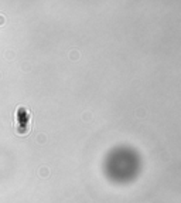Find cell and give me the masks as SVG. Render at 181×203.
<instances>
[{"mask_svg": "<svg viewBox=\"0 0 181 203\" xmlns=\"http://www.w3.org/2000/svg\"><path fill=\"white\" fill-rule=\"evenodd\" d=\"M38 175H40V178L47 179V178L50 176V170H48V168H47V166H41V168L38 169Z\"/></svg>", "mask_w": 181, "mask_h": 203, "instance_id": "obj_1", "label": "cell"}, {"mask_svg": "<svg viewBox=\"0 0 181 203\" xmlns=\"http://www.w3.org/2000/svg\"><path fill=\"white\" fill-rule=\"evenodd\" d=\"M78 51H72V54H71V58H77V57H79V54H77Z\"/></svg>", "mask_w": 181, "mask_h": 203, "instance_id": "obj_2", "label": "cell"}, {"mask_svg": "<svg viewBox=\"0 0 181 203\" xmlns=\"http://www.w3.org/2000/svg\"><path fill=\"white\" fill-rule=\"evenodd\" d=\"M136 115H137V116H143V115H144V111H143V108H140V111L137 112Z\"/></svg>", "mask_w": 181, "mask_h": 203, "instance_id": "obj_3", "label": "cell"}, {"mask_svg": "<svg viewBox=\"0 0 181 203\" xmlns=\"http://www.w3.org/2000/svg\"><path fill=\"white\" fill-rule=\"evenodd\" d=\"M4 21H6V20H3V16H2V14H0V26H2V24H3V23H4Z\"/></svg>", "mask_w": 181, "mask_h": 203, "instance_id": "obj_4", "label": "cell"}]
</instances>
